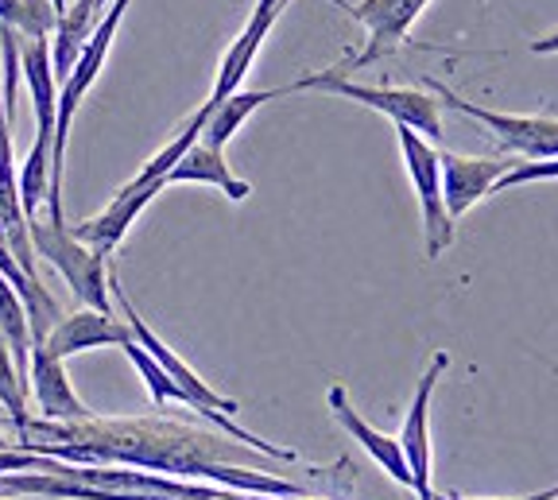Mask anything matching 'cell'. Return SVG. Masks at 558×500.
<instances>
[{"label":"cell","mask_w":558,"mask_h":500,"mask_svg":"<svg viewBox=\"0 0 558 500\" xmlns=\"http://www.w3.org/2000/svg\"><path fill=\"white\" fill-rule=\"evenodd\" d=\"M109 295L117 298V307H121V315H124V322H129V330H132V342L140 345V350H148L151 357H156V365L167 373V377L174 380V388L183 392V404L186 407H194V412L202 415L206 423H214V427L226 435V439H233V442H241V447H248V450H256V454H268V458H279V462H299V450H288V447H276V442H268V439H260V435H253V430H244V427H236V419L233 415L241 412V404H236L233 395H221L218 388H209L206 380L198 377V373L186 365L179 353L171 350V345L159 338L156 330H151L144 318H140V310L132 307V298L124 295V288H121V276H117V268H109Z\"/></svg>","instance_id":"cell-1"},{"label":"cell","mask_w":558,"mask_h":500,"mask_svg":"<svg viewBox=\"0 0 558 500\" xmlns=\"http://www.w3.org/2000/svg\"><path fill=\"white\" fill-rule=\"evenodd\" d=\"M129 4L132 0H109V9H105V16L97 20L94 36H89L86 47H82L74 71L59 82V106H54V132H51V194H47V203H51V221H66L62 218V171H66L70 124H74L82 101H86V94L94 89L97 74H101L105 59H109V47H113L117 27H121Z\"/></svg>","instance_id":"cell-2"},{"label":"cell","mask_w":558,"mask_h":500,"mask_svg":"<svg viewBox=\"0 0 558 500\" xmlns=\"http://www.w3.org/2000/svg\"><path fill=\"white\" fill-rule=\"evenodd\" d=\"M295 94L314 89V94H333V97H349L365 109H376L380 117H388L392 124L403 129H415L418 136H427L430 144L442 141V106L438 97L427 89H408V86H361V82L345 78L338 71H318V74H303L299 82H291Z\"/></svg>","instance_id":"cell-3"},{"label":"cell","mask_w":558,"mask_h":500,"mask_svg":"<svg viewBox=\"0 0 558 500\" xmlns=\"http://www.w3.org/2000/svg\"><path fill=\"white\" fill-rule=\"evenodd\" d=\"M27 241H32V253L51 264L54 272L66 280V288L74 291V298H78L82 307L113 315V303H109L113 298L109 295V260L89 253L66 229V221L32 218L27 221Z\"/></svg>","instance_id":"cell-4"},{"label":"cell","mask_w":558,"mask_h":500,"mask_svg":"<svg viewBox=\"0 0 558 500\" xmlns=\"http://www.w3.org/2000/svg\"><path fill=\"white\" fill-rule=\"evenodd\" d=\"M423 86L438 97V106L458 109L462 117H473L477 124H485L508 151L523 156V163H535V159H558V117L543 113H497V109L473 106L462 94H453L446 82L423 78Z\"/></svg>","instance_id":"cell-5"},{"label":"cell","mask_w":558,"mask_h":500,"mask_svg":"<svg viewBox=\"0 0 558 500\" xmlns=\"http://www.w3.org/2000/svg\"><path fill=\"white\" fill-rule=\"evenodd\" d=\"M396 141H400L403 167H408V179L418 198V214H423V253H427V260H438L453 245V218L446 214L442 203L438 148L427 136H418L415 129H403V124H396Z\"/></svg>","instance_id":"cell-6"},{"label":"cell","mask_w":558,"mask_h":500,"mask_svg":"<svg viewBox=\"0 0 558 500\" xmlns=\"http://www.w3.org/2000/svg\"><path fill=\"white\" fill-rule=\"evenodd\" d=\"M450 369V353L438 350L430 353L427 369L418 377L415 395H411L408 415H403V427L396 435L403 450V462L411 469V492L415 500H438L435 481H430V469H435V447H430V400H435V388L442 380V373Z\"/></svg>","instance_id":"cell-7"},{"label":"cell","mask_w":558,"mask_h":500,"mask_svg":"<svg viewBox=\"0 0 558 500\" xmlns=\"http://www.w3.org/2000/svg\"><path fill=\"white\" fill-rule=\"evenodd\" d=\"M427 9H430V0H357V4H345L349 16L365 27V47H361L353 59L341 62L338 74L361 71V66H373V62L396 54L408 44L415 20Z\"/></svg>","instance_id":"cell-8"},{"label":"cell","mask_w":558,"mask_h":500,"mask_svg":"<svg viewBox=\"0 0 558 500\" xmlns=\"http://www.w3.org/2000/svg\"><path fill=\"white\" fill-rule=\"evenodd\" d=\"M512 159L497 156H458V151H438V171H442V203L453 221L465 218L481 198L493 194L500 175L512 171Z\"/></svg>","instance_id":"cell-9"},{"label":"cell","mask_w":558,"mask_h":500,"mask_svg":"<svg viewBox=\"0 0 558 500\" xmlns=\"http://www.w3.org/2000/svg\"><path fill=\"white\" fill-rule=\"evenodd\" d=\"M159 191H167L163 179H156V183L136 186V191H129V186H121V191H117L113 203L105 206L101 214H94V218L78 221V225L70 229V233H74V237H78L82 245L89 248V253H97V256H101V260H109V256H113L117 248H121V241L129 237L132 221H136L140 214L148 210L151 198H156Z\"/></svg>","instance_id":"cell-10"},{"label":"cell","mask_w":558,"mask_h":500,"mask_svg":"<svg viewBox=\"0 0 558 500\" xmlns=\"http://www.w3.org/2000/svg\"><path fill=\"white\" fill-rule=\"evenodd\" d=\"M326 404H330V415L338 419V427L345 430L349 439L357 442V447L365 450V454L373 458V462L380 465L384 474L392 477L396 485L411 489V469H408V462H403L400 442H396L392 435L376 430L373 423H368L365 415H361L357 407H353V400H349L345 385H330V392H326Z\"/></svg>","instance_id":"cell-11"},{"label":"cell","mask_w":558,"mask_h":500,"mask_svg":"<svg viewBox=\"0 0 558 500\" xmlns=\"http://www.w3.org/2000/svg\"><path fill=\"white\" fill-rule=\"evenodd\" d=\"M124 342H132L129 322L82 307V310H74V315H62L59 322L51 326V333L44 338V350L51 353V357L66 361V357H74V353L105 350V345H117V350H121Z\"/></svg>","instance_id":"cell-12"},{"label":"cell","mask_w":558,"mask_h":500,"mask_svg":"<svg viewBox=\"0 0 558 500\" xmlns=\"http://www.w3.org/2000/svg\"><path fill=\"white\" fill-rule=\"evenodd\" d=\"M27 392H32L35 407L47 423H78L94 415L78 400V392L70 388L62 361L51 357L44 345H32V357H27Z\"/></svg>","instance_id":"cell-13"},{"label":"cell","mask_w":558,"mask_h":500,"mask_svg":"<svg viewBox=\"0 0 558 500\" xmlns=\"http://www.w3.org/2000/svg\"><path fill=\"white\" fill-rule=\"evenodd\" d=\"M279 12H283V9H253L248 24L241 27V36H236L233 44H229V51L221 54L218 78H214V89H209V97H206V109L221 106L229 94H236V89H241V82L248 78V71H253L256 54H260L264 39H268V32L276 27Z\"/></svg>","instance_id":"cell-14"},{"label":"cell","mask_w":558,"mask_h":500,"mask_svg":"<svg viewBox=\"0 0 558 500\" xmlns=\"http://www.w3.org/2000/svg\"><path fill=\"white\" fill-rule=\"evenodd\" d=\"M174 183H202V186H218L221 194H226L229 203H244L248 194H253V186L244 183V179L233 175V167H229L226 151L221 148H209V144H191L186 148V156L179 159V163L167 171V186Z\"/></svg>","instance_id":"cell-15"},{"label":"cell","mask_w":558,"mask_h":500,"mask_svg":"<svg viewBox=\"0 0 558 500\" xmlns=\"http://www.w3.org/2000/svg\"><path fill=\"white\" fill-rule=\"evenodd\" d=\"M20 71L32 89V109H35V132L51 136L54 132V106H59V82L51 71V47L47 39H20Z\"/></svg>","instance_id":"cell-16"},{"label":"cell","mask_w":558,"mask_h":500,"mask_svg":"<svg viewBox=\"0 0 558 500\" xmlns=\"http://www.w3.org/2000/svg\"><path fill=\"white\" fill-rule=\"evenodd\" d=\"M101 16H105V9H97V0H74V4H66V12H62L59 24H54L51 39H47V47H51L54 82H62L70 71H74V62H78L82 47H86V39L94 36V27Z\"/></svg>","instance_id":"cell-17"},{"label":"cell","mask_w":558,"mask_h":500,"mask_svg":"<svg viewBox=\"0 0 558 500\" xmlns=\"http://www.w3.org/2000/svg\"><path fill=\"white\" fill-rule=\"evenodd\" d=\"M295 94L291 86H279V89H236V94H229L221 106L209 109V121L206 129H202L198 141L209 144V148H221L226 151V144L233 141L236 132H241V124L248 121V117L256 113L260 106H268V101H276V97H288Z\"/></svg>","instance_id":"cell-18"},{"label":"cell","mask_w":558,"mask_h":500,"mask_svg":"<svg viewBox=\"0 0 558 500\" xmlns=\"http://www.w3.org/2000/svg\"><path fill=\"white\" fill-rule=\"evenodd\" d=\"M16 191H20V210L24 218H39V206L47 203L51 194V136H39L35 132V144L27 151L24 167L16 171Z\"/></svg>","instance_id":"cell-19"},{"label":"cell","mask_w":558,"mask_h":500,"mask_svg":"<svg viewBox=\"0 0 558 500\" xmlns=\"http://www.w3.org/2000/svg\"><path fill=\"white\" fill-rule=\"evenodd\" d=\"M0 338L9 342L16 365L27 373V357H32V330H27V310L20 291L0 276Z\"/></svg>","instance_id":"cell-20"},{"label":"cell","mask_w":558,"mask_h":500,"mask_svg":"<svg viewBox=\"0 0 558 500\" xmlns=\"http://www.w3.org/2000/svg\"><path fill=\"white\" fill-rule=\"evenodd\" d=\"M0 404H4V412H9L12 427L24 430L27 427V373L16 365V357H12L9 342L0 338Z\"/></svg>","instance_id":"cell-21"},{"label":"cell","mask_w":558,"mask_h":500,"mask_svg":"<svg viewBox=\"0 0 558 500\" xmlns=\"http://www.w3.org/2000/svg\"><path fill=\"white\" fill-rule=\"evenodd\" d=\"M121 350H124V357L132 361V369L140 373V380H144V385H148L151 404H159V407H163V404H171V400H174V404H183V392H179V388H174V380L167 377L163 369H159V365H156V357H151L148 350H140L136 342H124Z\"/></svg>","instance_id":"cell-22"},{"label":"cell","mask_w":558,"mask_h":500,"mask_svg":"<svg viewBox=\"0 0 558 500\" xmlns=\"http://www.w3.org/2000/svg\"><path fill=\"white\" fill-rule=\"evenodd\" d=\"M54 24H59V12L51 0H20V39H51Z\"/></svg>","instance_id":"cell-23"},{"label":"cell","mask_w":558,"mask_h":500,"mask_svg":"<svg viewBox=\"0 0 558 500\" xmlns=\"http://www.w3.org/2000/svg\"><path fill=\"white\" fill-rule=\"evenodd\" d=\"M558 179V159H535V163H515L508 175L497 179L493 194L512 191V186H527V183H555Z\"/></svg>","instance_id":"cell-24"},{"label":"cell","mask_w":558,"mask_h":500,"mask_svg":"<svg viewBox=\"0 0 558 500\" xmlns=\"http://www.w3.org/2000/svg\"><path fill=\"white\" fill-rule=\"evenodd\" d=\"M47 458L27 454V450H0V474H27V469H44Z\"/></svg>","instance_id":"cell-25"},{"label":"cell","mask_w":558,"mask_h":500,"mask_svg":"<svg viewBox=\"0 0 558 500\" xmlns=\"http://www.w3.org/2000/svg\"><path fill=\"white\" fill-rule=\"evenodd\" d=\"M532 54H558V32H550V36L535 39V44H532Z\"/></svg>","instance_id":"cell-26"},{"label":"cell","mask_w":558,"mask_h":500,"mask_svg":"<svg viewBox=\"0 0 558 500\" xmlns=\"http://www.w3.org/2000/svg\"><path fill=\"white\" fill-rule=\"evenodd\" d=\"M450 500H462V497H450ZM473 500H547V489L527 492V497H473Z\"/></svg>","instance_id":"cell-27"},{"label":"cell","mask_w":558,"mask_h":500,"mask_svg":"<svg viewBox=\"0 0 558 500\" xmlns=\"http://www.w3.org/2000/svg\"><path fill=\"white\" fill-rule=\"evenodd\" d=\"M51 4H54V12H59V16H62V12H66L70 0H51Z\"/></svg>","instance_id":"cell-28"},{"label":"cell","mask_w":558,"mask_h":500,"mask_svg":"<svg viewBox=\"0 0 558 500\" xmlns=\"http://www.w3.org/2000/svg\"><path fill=\"white\" fill-rule=\"evenodd\" d=\"M547 500H558V485H555V489H547Z\"/></svg>","instance_id":"cell-29"},{"label":"cell","mask_w":558,"mask_h":500,"mask_svg":"<svg viewBox=\"0 0 558 500\" xmlns=\"http://www.w3.org/2000/svg\"><path fill=\"white\" fill-rule=\"evenodd\" d=\"M97 9H109V0H97Z\"/></svg>","instance_id":"cell-30"},{"label":"cell","mask_w":558,"mask_h":500,"mask_svg":"<svg viewBox=\"0 0 558 500\" xmlns=\"http://www.w3.org/2000/svg\"><path fill=\"white\" fill-rule=\"evenodd\" d=\"M333 4H341V9H345V0H333Z\"/></svg>","instance_id":"cell-31"}]
</instances>
